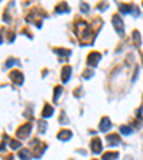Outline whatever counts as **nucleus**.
<instances>
[{"mask_svg":"<svg viewBox=\"0 0 143 160\" xmlns=\"http://www.w3.org/2000/svg\"><path fill=\"white\" fill-rule=\"evenodd\" d=\"M19 157H20L22 160H30L32 154H30L29 149H23V150H20V152H19Z\"/></svg>","mask_w":143,"mask_h":160,"instance_id":"obj_16","label":"nucleus"},{"mask_svg":"<svg viewBox=\"0 0 143 160\" xmlns=\"http://www.w3.org/2000/svg\"><path fill=\"white\" fill-rule=\"evenodd\" d=\"M93 76V70H86L83 73V79H90Z\"/></svg>","mask_w":143,"mask_h":160,"instance_id":"obj_24","label":"nucleus"},{"mask_svg":"<svg viewBox=\"0 0 143 160\" xmlns=\"http://www.w3.org/2000/svg\"><path fill=\"white\" fill-rule=\"evenodd\" d=\"M33 144H36V147L33 149V157L35 159H39L42 154H43V152H44V149L47 147L44 143H40L39 140H33Z\"/></svg>","mask_w":143,"mask_h":160,"instance_id":"obj_4","label":"nucleus"},{"mask_svg":"<svg viewBox=\"0 0 143 160\" xmlns=\"http://www.w3.org/2000/svg\"><path fill=\"white\" fill-rule=\"evenodd\" d=\"M100 57H102V54L97 53V52H92V53H89V56H87V64H89V66H97Z\"/></svg>","mask_w":143,"mask_h":160,"instance_id":"obj_5","label":"nucleus"},{"mask_svg":"<svg viewBox=\"0 0 143 160\" xmlns=\"http://www.w3.org/2000/svg\"><path fill=\"white\" fill-rule=\"evenodd\" d=\"M39 130H40V133H44V130H46V123L44 122H39Z\"/></svg>","mask_w":143,"mask_h":160,"instance_id":"obj_23","label":"nucleus"},{"mask_svg":"<svg viewBox=\"0 0 143 160\" xmlns=\"http://www.w3.org/2000/svg\"><path fill=\"white\" fill-rule=\"evenodd\" d=\"M1 42H3V37H1V35H0V43H1Z\"/></svg>","mask_w":143,"mask_h":160,"instance_id":"obj_30","label":"nucleus"},{"mask_svg":"<svg viewBox=\"0 0 143 160\" xmlns=\"http://www.w3.org/2000/svg\"><path fill=\"white\" fill-rule=\"evenodd\" d=\"M93 160H96V159H93Z\"/></svg>","mask_w":143,"mask_h":160,"instance_id":"obj_32","label":"nucleus"},{"mask_svg":"<svg viewBox=\"0 0 143 160\" xmlns=\"http://www.w3.org/2000/svg\"><path fill=\"white\" fill-rule=\"evenodd\" d=\"M133 42H135V46H136V47L140 46V33H139L137 30L133 32Z\"/></svg>","mask_w":143,"mask_h":160,"instance_id":"obj_18","label":"nucleus"},{"mask_svg":"<svg viewBox=\"0 0 143 160\" xmlns=\"http://www.w3.org/2000/svg\"><path fill=\"white\" fill-rule=\"evenodd\" d=\"M80 91H82V89H77V90H74V91H73V94H74L76 97H80V96H82V93H80Z\"/></svg>","mask_w":143,"mask_h":160,"instance_id":"obj_27","label":"nucleus"},{"mask_svg":"<svg viewBox=\"0 0 143 160\" xmlns=\"http://www.w3.org/2000/svg\"><path fill=\"white\" fill-rule=\"evenodd\" d=\"M62 91H63V87H62V86H56V87H54V94H53L54 102H57V99H59V96L62 94Z\"/></svg>","mask_w":143,"mask_h":160,"instance_id":"obj_19","label":"nucleus"},{"mask_svg":"<svg viewBox=\"0 0 143 160\" xmlns=\"http://www.w3.org/2000/svg\"><path fill=\"white\" fill-rule=\"evenodd\" d=\"M10 147H12L13 150H16V149H20V147H22V143L17 142V140H10Z\"/></svg>","mask_w":143,"mask_h":160,"instance_id":"obj_22","label":"nucleus"},{"mask_svg":"<svg viewBox=\"0 0 143 160\" xmlns=\"http://www.w3.org/2000/svg\"><path fill=\"white\" fill-rule=\"evenodd\" d=\"M110 126H112V122L109 120V117H103V119L100 120L99 130H100V132H107V130L110 129Z\"/></svg>","mask_w":143,"mask_h":160,"instance_id":"obj_9","label":"nucleus"},{"mask_svg":"<svg viewBox=\"0 0 143 160\" xmlns=\"http://www.w3.org/2000/svg\"><path fill=\"white\" fill-rule=\"evenodd\" d=\"M80 9H82V12H89V6L86 3H80Z\"/></svg>","mask_w":143,"mask_h":160,"instance_id":"obj_26","label":"nucleus"},{"mask_svg":"<svg viewBox=\"0 0 143 160\" xmlns=\"http://www.w3.org/2000/svg\"><path fill=\"white\" fill-rule=\"evenodd\" d=\"M120 133L122 134H130L132 133V127H127V126H120Z\"/></svg>","mask_w":143,"mask_h":160,"instance_id":"obj_20","label":"nucleus"},{"mask_svg":"<svg viewBox=\"0 0 143 160\" xmlns=\"http://www.w3.org/2000/svg\"><path fill=\"white\" fill-rule=\"evenodd\" d=\"M10 80L13 82V83H16V85H22L23 83V74L20 73L19 70H13L10 73Z\"/></svg>","mask_w":143,"mask_h":160,"instance_id":"obj_6","label":"nucleus"},{"mask_svg":"<svg viewBox=\"0 0 143 160\" xmlns=\"http://www.w3.org/2000/svg\"><path fill=\"white\" fill-rule=\"evenodd\" d=\"M3 20H4V21H9V20H10L9 15H3Z\"/></svg>","mask_w":143,"mask_h":160,"instance_id":"obj_29","label":"nucleus"},{"mask_svg":"<svg viewBox=\"0 0 143 160\" xmlns=\"http://www.w3.org/2000/svg\"><path fill=\"white\" fill-rule=\"evenodd\" d=\"M112 23L115 26V30L119 36H125V24H123V20L120 19L119 15H115L112 17Z\"/></svg>","mask_w":143,"mask_h":160,"instance_id":"obj_2","label":"nucleus"},{"mask_svg":"<svg viewBox=\"0 0 143 160\" xmlns=\"http://www.w3.org/2000/svg\"><path fill=\"white\" fill-rule=\"evenodd\" d=\"M106 142H107V146H117L120 143V137H119V134L112 133V134H109L106 137Z\"/></svg>","mask_w":143,"mask_h":160,"instance_id":"obj_8","label":"nucleus"},{"mask_svg":"<svg viewBox=\"0 0 143 160\" xmlns=\"http://www.w3.org/2000/svg\"><path fill=\"white\" fill-rule=\"evenodd\" d=\"M13 64H17V59H9V60L6 62L4 67H6V69H9V67H12Z\"/></svg>","mask_w":143,"mask_h":160,"instance_id":"obj_21","label":"nucleus"},{"mask_svg":"<svg viewBox=\"0 0 143 160\" xmlns=\"http://www.w3.org/2000/svg\"><path fill=\"white\" fill-rule=\"evenodd\" d=\"M119 9H120L122 13H130L132 9H133V6L132 4H119Z\"/></svg>","mask_w":143,"mask_h":160,"instance_id":"obj_17","label":"nucleus"},{"mask_svg":"<svg viewBox=\"0 0 143 160\" xmlns=\"http://www.w3.org/2000/svg\"><path fill=\"white\" fill-rule=\"evenodd\" d=\"M74 32L80 40V44H92L94 40V32L92 30L90 24H87L85 20H77L74 24Z\"/></svg>","mask_w":143,"mask_h":160,"instance_id":"obj_1","label":"nucleus"},{"mask_svg":"<svg viewBox=\"0 0 143 160\" xmlns=\"http://www.w3.org/2000/svg\"><path fill=\"white\" fill-rule=\"evenodd\" d=\"M54 12H56V13H67V12H69V4H67L66 1H62V3H59V4L54 7Z\"/></svg>","mask_w":143,"mask_h":160,"instance_id":"obj_10","label":"nucleus"},{"mask_svg":"<svg viewBox=\"0 0 143 160\" xmlns=\"http://www.w3.org/2000/svg\"><path fill=\"white\" fill-rule=\"evenodd\" d=\"M7 39H9V42H13L15 40V32H7Z\"/></svg>","mask_w":143,"mask_h":160,"instance_id":"obj_25","label":"nucleus"},{"mask_svg":"<svg viewBox=\"0 0 143 160\" xmlns=\"http://www.w3.org/2000/svg\"><path fill=\"white\" fill-rule=\"evenodd\" d=\"M70 74H72V67H70V66H65V67H63V70H62V80H63V83L69 82Z\"/></svg>","mask_w":143,"mask_h":160,"instance_id":"obj_12","label":"nucleus"},{"mask_svg":"<svg viewBox=\"0 0 143 160\" xmlns=\"http://www.w3.org/2000/svg\"><path fill=\"white\" fill-rule=\"evenodd\" d=\"M70 137H72L70 130H66V129H65V130H60V132L57 133V139H59V140H69Z\"/></svg>","mask_w":143,"mask_h":160,"instance_id":"obj_13","label":"nucleus"},{"mask_svg":"<svg viewBox=\"0 0 143 160\" xmlns=\"http://www.w3.org/2000/svg\"><path fill=\"white\" fill-rule=\"evenodd\" d=\"M54 53H57L60 57H62L60 60H63V59L66 60V59L72 54V52L69 50V49H60V47H57V49H54Z\"/></svg>","mask_w":143,"mask_h":160,"instance_id":"obj_11","label":"nucleus"},{"mask_svg":"<svg viewBox=\"0 0 143 160\" xmlns=\"http://www.w3.org/2000/svg\"><path fill=\"white\" fill-rule=\"evenodd\" d=\"M142 63H143V57H142Z\"/></svg>","mask_w":143,"mask_h":160,"instance_id":"obj_31","label":"nucleus"},{"mask_svg":"<svg viewBox=\"0 0 143 160\" xmlns=\"http://www.w3.org/2000/svg\"><path fill=\"white\" fill-rule=\"evenodd\" d=\"M92 152L93 153H100L102 152V140L99 137L92 139Z\"/></svg>","mask_w":143,"mask_h":160,"instance_id":"obj_7","label":"nucleus"},{"mask_svg":"<svg viewBox=\"0 0 143 160\" xmlns=\"http://www.w3.org/2000/svg\"><path fill=\"white\" fill-rule=\"evenodd\" d=\"M60 123H67V119L65 117V114L62 113V117H60Z\"/></svg>","mask_w":143,"mask_h":160,"instance_id":"obj_28","label":"nucleus"},{"mask_svg":"<svg viewBox=\"0 0 143 160\" xmlns=\"http://www.w3.org/2000/svg\"><path fill=\"white\" fill-rule=\"evenodd\" d=\"M30 132H32V125H30V123H26V125H23L22 127H19L17 129L16 136H17L19 139H26V137L29 136Z\"/></svg>","mask_w":143,"mask_h":160,"instance_id":"obj_3","label":"nucleus"},{"mask_svg":"<svg viewBox=\"0 0 143 160\" xmlns=\"http://www.w3.org/2000/svg\"><path fill=\"white\" fill-rule=\"evenodd\" d=\"M117 157H119L117 152H107V153H103V156H102L103 160H116Z\"/></svg>","mask_w":143,"mask_h":160,"instance_id":"obj_15","label":"nucleus"},{"mask_svg":"<svg viewBox=\"0 0 143 160\" xmlns=\"http://www.w3.org/2000/svg\"><path fill=\"white\" fill-rule=\"evenodd\" d=\"M52 114H53V107L50 106V105H44L43 112H42V116H43L44 119H47V117H50Z\"/></svg>","mask_w":143,"mask_h":160,"instance_id":"obj_14","label":"nucleus"}]
</instances>
